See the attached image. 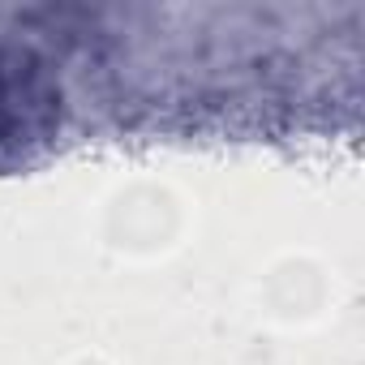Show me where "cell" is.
Returning a JSON list of instances; mask_svg holds the SVG:
<instances>
[{
	"label": "cell",
	"mask_w": 365,
	"mask_h": 365,
	"mask_svg": "<svg viewBox=\"0 0 365 365\" xmlns=\"http://www.w3.org/2000/svg\"><path fill=\"white\" fill-rule=\"evenodd\" d=\"M61 91L26 48H0V150L52 133Z\"/></svg>",
	"instance_id": "6da1fadb"
}]
</instances>
